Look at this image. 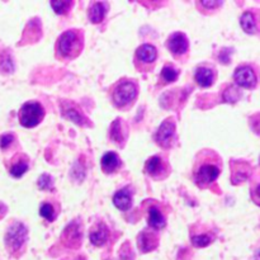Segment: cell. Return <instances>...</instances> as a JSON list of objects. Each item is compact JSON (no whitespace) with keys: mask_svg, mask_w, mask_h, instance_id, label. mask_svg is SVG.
<instances>
[{"mask_svg":"<svg viewBox=\"0 0 260 260\" xmlns=\"http://www.w3.org/2000/svg\"><path fill=\"white\" fill-rule=\"evenodd\" d=\"M222 169L221 157L212 150H202L198 152L193 167V180L200 188L212 184Z\"/></svg>","mask_w":260,"mask_h":260,"instance_id":"cell-1","label":"cell"},{"mask_svg":"<svg viewBox=\"0 0 260 260\" xmlns=\"http://www.w3.org/2000/svg\"><path fill=\"white\" fill-rule=\"evenodd\" d=\"M84 47V36L80 29L65 30L56 42V56L61 60H74Z\"/></svg>","mask_w":260,"mask_h":260,"instance_id":"cell-2","label":"cell"},{"mask_svg":"<svg viewBox=\"0 0 260 260\" xmlns=\"http://www.w3.org/2000/svg\"><path fill=\"white\" fill-rule=\"evenodd\" d=\"M27 236L28 229L25 228L24 223L14 221L13 223H10L9 228L7 229V233H5V248L12 255H19L24 248L25 243H27Z\"/></svg>","mask_w":260,"mask_h":260,"instance_id":"cell-3","label":"cell"},{"mask_svg":"<svg viewBox=\"0 0 260 260\" xmlns=\"http://www.w3.org/2000/svg\"><path fill=\"white\" fill-rule=\"evenodd\" d=\"M137 93L139 90H137L135 81L122 79L114 85L113 90H112V101L117 108L124 109L134 103L135 99L137 98Z\"/></svg>","mask_w":260,"mask_h":260,"instance_id":"cell-4","label":"cell"},{"mask_svg":"<svg viewBox=\"0 0 260 260\" xmlns=\"http://www.w3.org/2000/svg\"><path fill=\"white\" fill-rule=\"evenodd\" d=\"M45 117V109L40 102H27L19 109V122L25 128H33L42 122Z\"/></svg>","mask_w":260,"mask_h":260,"instance_id":"cell-5","label":"cell"},{"mask_svg":"<svg viewBox=\"0 0 260 260\" xmlns=\"http://www.w3.org/2000/svg\"><path fill=\"white\" fill-rule=\"evenodd\" d=\"M175 137V122L173 118H167L155 132V142L162 149H169L173 146Z\"/></svg>","mask_w":260,"mask_h":260,"instance_id":"cell-6","label":"cell"},{"mask_svg":"<svg viewBox=\"0 0 260 260\" xmlns=\"http://www.w3.org/2000/svg\"><path fill=\"white\" fill-rule=\"evenodd\" d=\"M145 172L155 180H161L168 177L170 172L169 164L160 155L149 157L145 162Z\"/></svg>","mask_w":260,"mask_h":260,"instance_id":"cell-7","label":"cell"},{"mask_svg":"<svg viewBox=\"0 0 260 260\" xmlns=\"http://www.w3.org/2000/svg\"><path fill=\"white\" fill-rule=\"evenodd\" d=\"M157 58V50L155 46L150 45V43H145L141 45L135 52V63H136V69L140 71H144V66H147L149 70V65L154 66V62Z\"/></svg>","mask_w":260,"mask_h":260,"instance_id":"cell-8","label":"cell"},{"mask_svg":"<svg viewBox=\"0 0 260 260\" xmlns=\"http://www.w3.org/2000/svg\"><path fill=\"white\" fill-rule=\"evenodd\" d=\"M167 48L175 58H180L187 55L189 50V41L183 32H174L167 40Z\"/></svg>","mask_w":260,"mask_h":260,"instance_id":"cell-9","label":"cell"},{"mask_svg":"<svg viewBox=\"0 0 260 260\" xmlns=\"http://www.w3.org/2000/svg\"><path fill=\"white\" fill-rule=\"evenodd\" d=\"M81 239H83V233H81L80 220L71 221L65 228L62 235H61V240H62L63 245L73 249L79 248V245L81 244Z\"/></svg>","mask_w":260,"mask_h":260,"instance_id":"cell-10","label":"cell"},{"mask_svg":"<svg viewBox=\"0 0 260 260\" xmlns=\"http://www.w3.org/2000/svg\"><path fill=\"white\" fill-rule=\"evenodd\" d=\"M234 80L239 86L245 89H254L258 84L255 71L249 65H241L236 68L235 73H234Z\"/></svg>","mask_w":260,"mask_h":260,"instance_id":"cell-11","label":"cell"},{"mask_svg":"<svg viewBox=\"0 0 260 260\" xmlns=\"http://www.w3.org/2000/svg\"><path fill=\"white\" fill-rule=\"evenodd\" d=\"M60 109L63 118L74 122L75 124H79V126H86V123H89V121L86 119V117L84 116L80 107H79L78 104L73 103V102L62 101L61 102Z\"/></svg>","mask_w":260,"mask_h":260,"instance_id":"cell-12","label":"cell"},{"mask_svg":"<svg viewBox=\"0 0 260 260\" xmlns=\"http://www.w3.org/2000/svg\"><path fill=\"white\" fill-rule=\"evenodd\" d=\"M137 245L142 253H149L159 245V236L154 230H144L137 236Z\"/></svg>","mask_w":260,"mask_h":260,"instance_id":"cell-13","label":"cell"},{"mask_svg":"<svg viewBox=\"0 0 260 260\" xmlns=\"http://www.w3.org/2000/svg\"><path fill=\"white\" fill-rule=\"evenodd\" d=\"M196 83L202 88H210L213 85L216 80V71L215 69L208 68V66H198L194 73Z\"/></svg>","mask_w":260,"mask_h":260,"instance_id":"cell-14","label":"cell"},{"mask_svg":"<svg viewBox=\"0 0 260 260\" xmlns=\"http://www.w3.org/2000/svg\"><path fill=\"white\" fill-rule=\"evenodd\" d=\"M109 229L104 222H98L94 225L89 233V240L94 246H103L108 241Z\"/></svg>","mask_w":260,"mask_h":260,"instance_id":"cell-15","label":"cell"},{"mask_svg":"<svg viewBox=\"0 0 260 260\" xmlns=\"http://www.w3.org/2000/svg\"><path fill=\"white\" fill-rule=\"evenodd\" d=\"M121 165H122L121 159H119L118 155L113 151L106 152V154L103 155V157H102V161H101L102 170H103V173H106V174L108 175L116 173L117 170L121 168Z\"/></svg>","mask_w":260,"mask_h":260,"instance_id":"cell-16","label":"cell"},{"mask_svg":"<svg viewBox=\"0 0 260 260\" xmlns=\"http://www.w3.org/2000/svg\"><path fill=\"white\" fill-rule=\"evenodd\" d=\"M113 205L119 211H128L132 207V190L129 188H122L113 196Z\"/></svg>","mask_w":260,"mask_h":260,"instance_id":"cell-17","label":"cell"},{"mask_svg":"<svg viewBox=\"0 0 260 260\" xmlns=\"http://www.w3.org/2000/svg\"><path fill=\"white\" fill-rule=\"evenodd\" d=\"M147 223H149L151 230L159 231V230H162V229L167 226V220H165L161 211H160L157 207H155V206H152V207L149 208Z\"/></svg>","mask_w":260,"mask_h":260,"instance_id":"cell-18","label":"cell"},{"mask_svg":"<svg viewBox=\"0 0 260 260\" xmlns=\"http://www.w3.org/2000/svg\"><path fill=\"white\" fill-rule=\"evenodd\" d=\"M29 169V164H28V157H25L24 155L20 154L18 155V157H14L10 165L9 173L12 177L14 178H20L24 174L27 170Z\"/></svg>","mask_w":260,"mask_h":260,"instance_id":"cell-19","label":"cell"},{"mask_svg":"<svg viewBox=\"0 0 260 260\" xmlns=\"http://www.w3.org/2000/svg\"><path fill=\"white\" fill-rule=\"evenodd\" d=\"M107 9H108V5L104 2L94 3V4L91 5L90 10H89V18H90L91 23L98 24V23L103 22L104 17H106Z\"/></svg>","mask_w":260,"mask_h":260,"instance_id":"cell-20","label":"cell"},{"mask_svg":"<svg viewBox=\"0 0 260 260\" xmlns=\"http://www.w3.org/2000/svg\"><path fill=\"white\" fill-rule=\"evenodd\" d=\"M109 136H111L112 141H114L116 144H124V141H126V134H124L123 126H122V119L118 118L112 123L111 129H109Z\"/></svg>","mask_w":260,"mask_h":260,"instance_id":"cell-21","label":"cell"},{"mask_svg":"<svg viewBox=\"0 0 260 260\" xmlns=\"http://www.w3.org/2000/svg\"><path fill=\"white\" fill-rule=\"evenodd\" d=\"M240 24L243 29L248 35H255L256 33V20L254 17V13L245 12L240 18Z\"/></svg>","mask_w":260,"mask_h":260,"instance_id":"cell-22","label":"cell"},{"mask_svg":"<svg viewBox=\"0 0 260 260\" xmlns=\"http://www.w3.org/2000/svg\"><path fill=\"white\" fill-rule=\"evenodd\" d=\"M190 240H192V244L196 248H206V246H208L213 240H215V236L210 233L193 234Z\"/></svg>","mask_w":260,"mask_h":260,"instance_id":"cell-23","label":"cell"},{"mask_svg":"<svg viewBox=\"0 0 260 260\" xmlns=\"http://www.w3.org/2000/svg\"><path fill=\"white\" fill-rule=\"evenodd\" d=\"M178 76H179V73L173 68L172 65H165L161 70V79L165 84L174 83L177 81Z\"/></svg>","mask_w":260,"mask_h":260,"instance_id":"cell-24","label":"cell"},{"mask_svg":"<svg viewBox=\"0 0 260 260\" xmlns=\"http://www.w3.org/2000/svg\"><path fill=\"white\" fill-rule=\"evenodd\" d=\"M223 101L228 102V103H236L239 99L241 98V93L236 89V86L230 85L225 89L223 91Z\"/></svg>","mask_w":260,"mask_h":260,"instance_id":"cell-25","label":"cell"},{"mask_svg":"<svg viewBox=\"0 0 260 260\" xmlns=\"http://www.w3.org/2000/svg\"><path fill=\"white\" fill-rule=\"evenodd\" d=\"M40 215L42 216V217L45 218V220L50 221V222L55 221V218H56L55 208H53V206L51 205L50 202H43L42 205H41Z\"/></svg>","mask_w":260,"mask_h":260,"instance_id":"cell-26","label":"cell"},{"mask_svg":"<svg viewBox=\"0 0 260 260\" xmlns=\"http://www.w3.org/2000/svg\"><path fill=\"white\" fill-rule=\"evenodd\" d=\"M51 7L57 14H66L73 7V2H50Z\"/></svg>","mask_w":260,"mask_h":260,"instance_id":"cell-27","label":"cell"},{"mask_svg":"<svg viewBox=\"0 0 260 260\" xmlns=\"http://www.w3.org/2000/svg\"><path fill=\"white\" fill-rule=\"evenodd\" d=\"M37 185L40 189L42 190H52L53 189V182L50 174H42L37 180Z\"/></svg>","mask_w":260,"mask_h":260,"instance_id":"cell-28","label":"cell"},{"mask_svg":"<svg viewBox=\"0 0 260 260\" xmlns=\"http://www.w3.org/2000/svg\"><path fill=\"white\" fill-rule=\"evenodd\" d=\"M15 137L13 136V134H4L0 136V149L5 150L10 146V145L14 142Z\"/></svg>","mask_w":260,"mask_h":260,"instance_id":"cell-29","label":"cell"},{"mask_svg":"<svg viewBox=\"0 0 260 260\" xmlns=\"http://www.w3.org/2000/svg\"><path fill=\"white\" fill-rule=\"evenodd\" d=\"M200 3L203 8H206V9H216V8L222 5V2H206V0H202V2Z\"/></svg>","mask_w":260,"mask_h":260,"instance_id":"cell-30","label":"cell"},{"mask_svg":"<svg viewBox=\"0 0 260 260\" xmlns=\"http://www.w3.org/2000/svg\"><path fill=\"white\" fill-rule=\"evenodd\" d=\"M76 260H85V259H84V258H78Z\"/></svg>","mask_w":260,"mask_h":260,"instance_id":"cell-31","label":"cell"}]
</instances>
